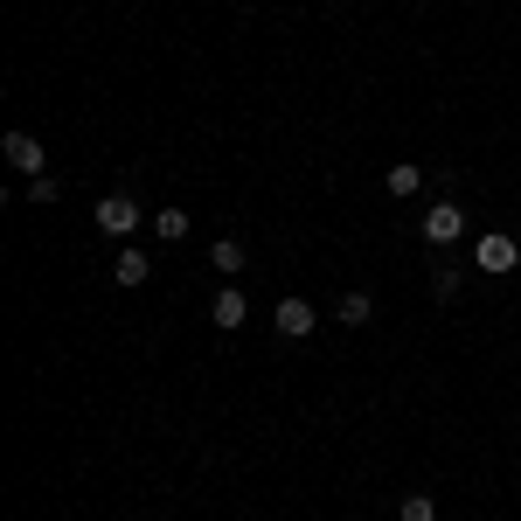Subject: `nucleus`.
I'll return each mask as SVG.
<instances>
[{
  "label": "nucleus",
  "mask_w": 521,
  "mask_h": 521,
  "mask_svg": "<svg viewBox=\"0 0 521 521\" xmlns=\"http://www.w3.org/2000/svg\"><path fill=\"white\" fill-rule=\"evenodd\" d=\"M459 237H466V209L431 202V209H424V244H431V251H445V244H459Z\"/></svg>",
  "instance_id": "nucleus-1"
},
{
  "label": "nucleus",
  "mask_w": 521,
  "mask_h": 521,
  "mask_svg": "<svg viewBox=\"0 0 521 521\" xmlns=\"http://www.w3.org/2000/svg\"><path fill=\"white\" fill-rule=\"evenodd\" d=\"M473 264H480V271H494V278H501V271H515V264H521L515 237H501V230H487V237L473 244Z\"/></svg>",
  "instance_id": "nucleus-2"
},
{
  "label": "nucleus",
  "mask_w": 521,
  "mask_h": 521,
  "mask_svg": "<svg viewBox=\"0 0 521 521\" xmlns=\"http://www.w3.org/2000/svg\"><path fill=\"white\" fill-rule=\"evenodd\" d=\"M98 230H105V237H132V230H139V202H132V195H105V202H98Z\"/></svg>",
  "instance_id": "nucleus-3"
},
{
  "label": "nucleus",
  "mask_w": 521,
  "mask_h": 521,
  "mask_svg": "<svg viewBox=\"0 0 521 521\" xmlns=\"http://www.w3.org/2000/svg\"><path fill=\"white\" fill-rule=\"evenodd\" d=\"M271 327H278L285 341H306V334L320 327V313H313L306 299H278V313H271Z\"/></svg>",
  "instance_id": "nucleus-4"
},
{
  "label": "nucleus",
  "mask_w": 521,
  "mask_h": 521,
  "mask_svg": "<svg viewBox=\"0 0 521 521\" xmlns=\"http://www.w3.org/2000/svg\"><path fill=\"white\" fill-rule=\"evenodd\" d=\"M0 153H7L28 181H35V174H49V167H42V139H35V132H7V139H0Z\"/></svg>",
  "instance_id": "nucleus-5"
},
{
  "label": "nucleus",
  "mask_w": 521,
  "mask_h": 521,
  "mask_svg": "<svg viewBox=\"0 0 521 521\" xmlns=\"http://www.w3.org/2000/svg\"><path fill=\"white\" fill-rule=\"evenodd\" d=\"M209 320H216L223 334H237V327L251 320V299H244V292H216V306H209Z\"/></svg>",
  "instance_id": "nucleus-6"
},
{
  "label": "nucleus",
  "mask_w": 521,
  "mask_h": 521,
  "mask_svg": "<svg viewBox=\"0 0 521 521\" xmlns=\"http://www.w3.org/2000/svg\"><path fill=\"white\" fill-rule=\"evenodd\" d=\"M112 271H119V285H146V271H153V258H146V251H119V258H112Z\"/></svg>",
  "instance_id": "nucleus-7"
},
{
  "label": "nucleus",
  "mask_w": 521,
  "mask_h": 521,
  "mask_svg": "<svg viewBox=\"0 0 521 521\" xmlns=\"http://www.w3.org/2000/svg\"><path fill=\"white\" fill-rule=\"evenodd\" d=\"M153 237L160 244H181L188 237V209H153Z\"/></svg>",
  "instance_id": "nucleus-8"
},
{
  "label": "nucleus",
  "mask_w": 521,
  "mask_h": 521,
  "mask_svg": "<svg viewBox=\"0 0 521 521\" xmlns=\"http://www.w3.org/2000/svg\"><path fill=\"white\" fill-rule=\"evenodd\" d=\"M417 188H424V167H410V160H396V167H390V195H396V202H410Z\"/></svg>",
  "instance_id": "nucleus-9"
},
{
  "label": "nucleus",
  "mask_w": 521,
  "mask_h": 521,
  "mask_svg": "<svg viewBox=\"0 0 521 521\" xmlns=\"http://www.w3.org/2000/svg\"><path fill=\"white\" fill-rule=\"evenodd\" d=\"M369 320H376V299L369 292H348L341 299V327H369Z\"/></svg>",
  "instance_id": "nucleus-10"
},
{
  "label": "nucleus",
  "mask_w": 521,
  "mask_h": 521,
  "mask_svg": "<svg viewBox=\"0 0 521 521\" xmlns=\"http://www.w3.org/2000/svg\"><path fill=\"white\" fill-rule=\"evenodd\" d=\"M209 264H216V271H244V244H237V237H223V244L209 251Z\"/></svg>",
  "instance_id": "nucleus-11"
},
{
  "label": "nucleus",
  "mask_w": 521,
  "mask_h": 521,
  "mask_svg": "<svg viewBox=\"0 0 521 521\" xmlns=\"http://www.w3.org/2000/svg\"><path fill=\"white\" fill-rule=\"evenodd\" d=\"M56 195H63V188H56V174H35V181H28V202H35V209H49Z\"/></svg>",
  "instance_id": "nucleus-12"
},
{
  "label": "nucleus",
  "mask_w": 521,
  "mask_h": 521,
  "mask_svg": "<svg viewBox=\"0 0 521 521\" xmlns=\"http://www.w3.org/2000/svg\"><path fill=\"white\" fill-rule=\"evenodd\" d=\"M403 521H438V501H431V494H410V501H403Z\"/></svg>",
  "instance_id": "nucleus-13"
},
{
  "label": "nucleus",
  "mask_w": 521,
  "mask_h": 521,
  "mask_svg": "<svg viewBox=\"0 0 521 521\" xmlns=\"http://www.w3.org/2000/svg\"><path fill=\"white\" fill-rule=\"evenodd\" d=\"M362 521H369V515H362Z\"/></svg>",
  "instance_id": "nucleus-14"
}]
</instances>
